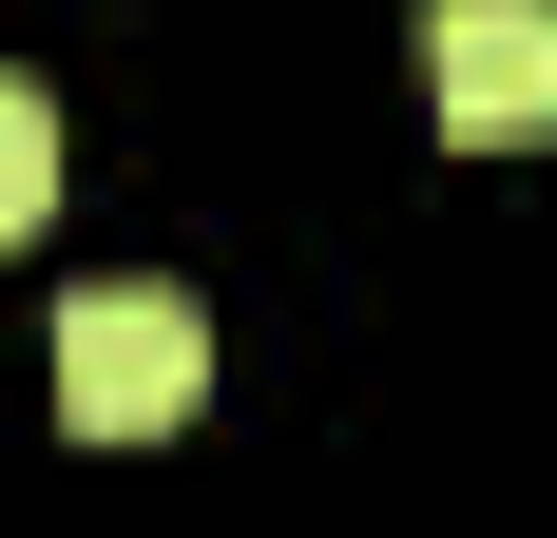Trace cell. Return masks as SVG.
I'll use <instances>...</instances> for the list:
<instances>
[{"label": "cell", "instance_id": "3957f363", "mask_svg": "<svg viewBox=\"0 0 557 538\" xmlns=\"http://www.w3.org/2000/svg\"><path fill=\"white\" fill-rule=\"evenodd\" d=\"M39 212H58V97L20 77V58H0V250H20Z\"/></svg>", "mask_w": 557, "mask_h": 538}, {"label": "cell", "instance_id": "7a4b0ae2", "mask_svg": "<svg viewBox=\"0 0 557 538\" xmlns=\"http://www.w3.org/2000/svg\"><path fill=\"white\" fill-rule=\"evenodd\" d=\"M423 115L461 155H539L557 135V0H423Z\"/></svg>", "mask_w": 557, "mask_h": 538}, {"label": "cell", "instance_id": "6da1fadb", "mask_svg": "<svg viewBox=\"0 0 557 538\" xmlns=\"http://www.w3.org/2000/svg\"><path fill=\"white\" fill-rule=\"evenodd\" d=\"M212 404V308L193 289H77L58 308V424L77 442H173Z\"/></svg>", "mask_w": 557, "mask_h": 538}]
</instances>
